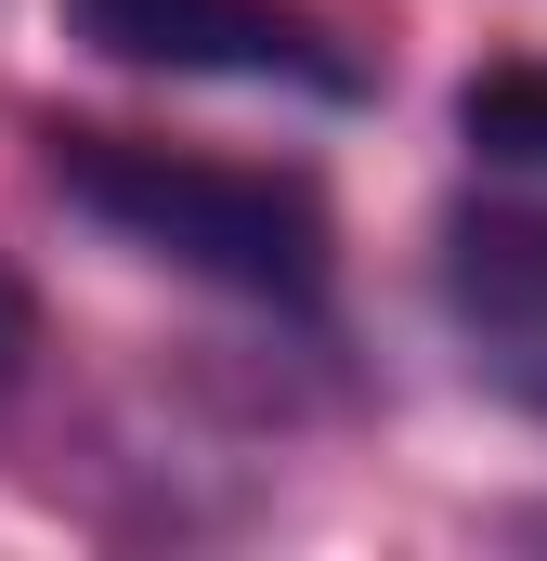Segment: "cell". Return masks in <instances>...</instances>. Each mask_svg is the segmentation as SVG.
Returning a JSON list of instances; mask_svg holds the SVG:
<instances>
[{"label":"cell","mask_w":547,"mask_h":561,"mask_svg":"<svg viewBox=\"0 0 547 561\" xmlns=\"http://www.w3.org/2000/svg\"><path fill=\"white\" fill-rule=\"evenodd\" d=\"M39 144H53V196L105 222L118 249L196 287H235V300H274V313H326L339 236L300 170H248V157H196L143 131H39Z\"/></svg>","instance_id":"cell-1"},{"label":"cell","mask_w":547,"mask_h":561,"mask_svg":"<svg viewBox=\"0 0 547 561\" xmlns=\"http://www.w3.org/2000/svg\"><path fill=\"white\" fill-rule=\"evenodd\" d=\"M66 26L105 66H156V79H248V92H313V105H365V53L300 13V0H66Z\"/></svg>","instance_id":"cell-2"},{"label":"cell","mask_w":547,"mask_h":561,"mask_svg":"<svg viewBox=\"0 0 547 561\" xmlns=\"http://www.w3.org/2000/svg\"><path fill=\"white\" fill-rule=\"evenodd\" d=\"M443 313L469 366L547 419V209H469L443 236Z\"/></svg>","instance_id":"cell-3"},{"label":"cell","mask_w":547,"mask_h":561,"mask_svg":"<svg viewBox=\"0 0 547 561\" xmlns=\"http://www.w3.org/2000/svg\"><path fill=\"white\" fill-rule=\"evenodd\" d=\"M456 144H469L482 170H535L547 183V66H482V79L456 92Z\"/></svg>","instance_id":"cell-4"},{"label":"cell","mask_w":547,"mask_h":561,"mask_svg":"<svg viewBox=\"0 0 547 561\" xmlns=\"http://www.w3.org/2000/svg\"><path fill=\"white\" fill-rule=\"evenodd\" d=\"M26 353H39V300L13 287V262H0V392L26 379Z\"/></svg>","instance_id":"cell-5"}]
</instances>
